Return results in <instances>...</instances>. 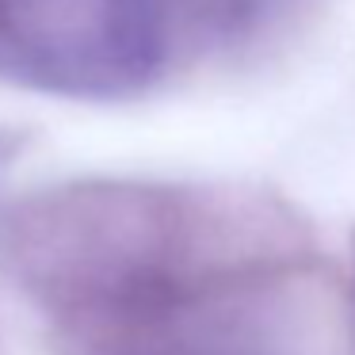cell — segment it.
<instances>
[{"mask_svg":"<svg viewBox=\"0 0 355 355\" xmlns=\"http://www.w3.org/2000/svg\"><path fill=\"white\" fill-rule=\"evenodd\" d=\"M164 0H0V80L65 100H123L161 73Z\"/></svg>","mask_w":355,"mask_h":355,"instance_id":"2","label":"cell"},{"mask_svg":"<svg viewBox=\"0 0 355 355\" xmlns=\"http://www.w3.org/2000/svg\"><path fill=\"white\" fill-rule=\"evenodd\" d=\"M168 4L172 27L187 24L191 31L210 35V39H230V35L245 31L256 16L263 12L268 0H164Z\"/></svg>","mask_w":355,"mask_h":355,"instance_id":"3","label":"cell"},{"mask_svg":"<svg viewBox=\"0 0 355 355\" xmlns=\"http://www.w3.org/2000/svg\"><path fill=\"white\" fill-rule=\"evenodd\" d=\"M291 230L248 202L146 184H80L0 218V263L62 336L146 324L291 268Z\"/></svg>","mask_w":355,"mask_h":355,"instance_id":"1","label":"cell"},{"mask_svg":"<svg viewBox=\"0 0 355 355\" xmlns=\"http://www.w3.org/2000/svg\"><path fill=\"white\" fill-rule=\"evenodd\" d=\"M0 355H4V352H0Z\"/></svg>","mask_w":355,"mask_h":355,"instance_id":"4","label":"cell"}]
</instances>
